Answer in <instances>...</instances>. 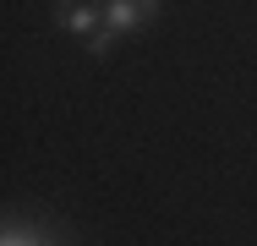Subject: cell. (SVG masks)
Masks as SVG:
<instances>
[{
    "label": "cell",
    "mask_w": 257,
    "mask_h": 246,
    "mask_svg": "<svg viewBox=\"0 0 257 246\" xmlns=\"http://www.w3.org/2000/svg\"><path fill=\"white\" fill-rule=\"evenodd\" d=\"M159 17V0H109L104 6V22L115 28V33H137V28H148Z\"/></svg>",
    "instance_id": "1"
},
{
    "label": "cell",
    "mask_w": 257,
    "mask_h": 246,
    "mask_svg": "<svg viewBox=\"0 0 257 246\" xmlns=\"http://www.w3.org/2000/svg\"><path fill=\"white\" fill-rule=\"evenodd\" d=\"M104 11H93V6H77V0H60L55 6V22L66 28V33H99L93 22H99Z\"/></svg>",
    "instance_id": "2"
}]
</instances>
